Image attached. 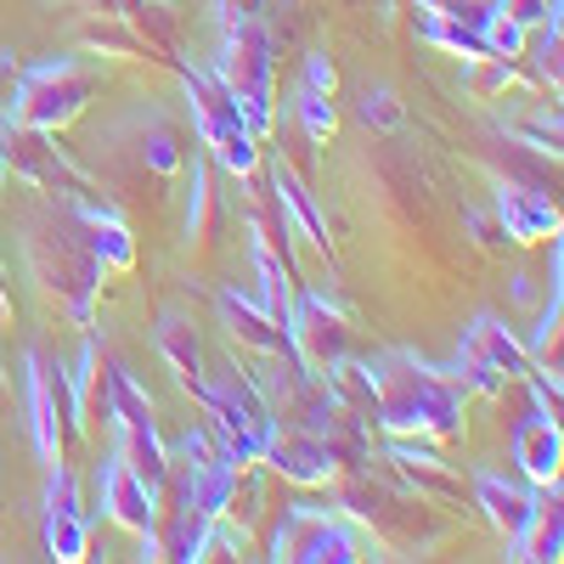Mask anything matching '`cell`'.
<instances>
[{"label":"cell","instance_id":"8fae6325","mask_svg":"<svg viewBox=\"0 0 564 564\" xmlns=\"http://www.w3.org/2000/svg\"><path fill=\"white\" fill-rule=\"evenodd\" d=\"M282 327H289V345L305 361V372H327V367H339L350 356V322H345V311L327 305V294H316V289H294Z\"/></svg>","mask_w":564,"mask_h":564},{"label":"cell","instance_id":"cb8c5ba5","mask_svg":"<svg viewBox=\"0 0 564 564\" xmlns=\"http://www.w3.org/2000/svg\"><path fill=\"white\" fill-rule=\"evenodd\" d=\"M468 345H475L497 372H502V379L513 384V379H525V372H531V356H525V339H513L508 334V327L497 322V316H475V327H468Z\"/></svg>","mask_w":564,"mask_h":564},{"label":"cell","instance_id":"9c48e42d","mask_svg":"<svg viewBox=\"0 0 564 564\" xmlns=\"http://www.w3.org/2000/svg\"><path fill=\"white\" fill-rule=\"evenodd\" d=\"M339 508H345V520H350V525H367L372 536L406 542V547L430 542V536L441 531V520L430 513V502H423V497H395L390 486L356 475V468H350V480L339 486Z\"/></svg>","mask_w":564,"mask_h":564},{"label":"cell","instance_id":"7402d4cb","mask_svg":"<svg viewBox=\"0 0 564 564\" xmlns=\"http://www.w3.org/2000/svg\"><path fill=\"white\" fill-rule=\"evenodd\" d=\"M564 547V513H558V486H542L536 491V508H531V525L513 547V558H536V564H553Z\"/></svg>","mask_w":564,"mask_h":564},{"label":"cell","instance_id":"7c38bea8","mask_svg":"<svg viewBox=\"0 0 564 564\" xmlns=\"http://www.w3.org/2000/svg\"><path fill=\"white\" fill-rule=\"evenodd\" d=\"M7 170L23 175L29 186H40V193H63L68 204L74 198H90V186L74 175V164L57 153L52 130H29V124H12L7 119Z\"/></svg>","mask_w":564,"mask_h":564},{"label":"cell","instance_id":"44dd1931","mask_svg":"<svg viewBox=\"0 0 564 564\" xmlns=\"http://www.w3.org/2000/svg\"><path fill=\"white\" fill-rule=\"evenodd\" d=\"M159 350H164V361L175 367V379H181V390H204V345H198V334H193V322H186L181 311H164L159 316Z\"/></svg>","mask_w":564,"mask_h":564},{"label":"cell","instance_id":"f1b7e54d","mask_svg":"<svg viewBox=\"0 0 564 564\" xmlns=\"http://www.w3.org/2000/svg\"><path fill=\"white\" fill-rule=\"evenodd\" d=\"M294 113H300V130H305L311 141H327V135H334V124H339L334 97H316V90H300V97H294Z\"/></svg>","mask_w":564,"mask_h":564},{"label":"cell","instance_id":"ffe728a7","mask_svg":"<svg viewBox=\"0 0 564 564\" xmlns=\"http://www.w3.org/2000/svg\"><path fill=\"white\" fill-rule=\"evenodd\" d=\"M390 457L401 463V475L412 480V491H417V497H441V502L463 497V480L452 475V468H446L430 446H417L412 435H395V441H390Z\"/></svg>","mask_w":564,"mask_h":564},{"label":"cell","instance_id":"4316f807","mask_svg":"<svg viewBox=\"0 0 564 564\" xmlns=\"http://www.w3.org/2000/svg\"><path fill=\"white\" fill-rule=\"evenodd\" d=\"M480 34H486V52H491V57L520 63V57L531 52V29H520V23H513V18H502V12H491V18L480 23Z\"/></svg>","mask_w":564,"mask_h":564},{"label":"cell","instance_id":"ac0fdd59","mask_svg":"<svg viewBox=\"0 0 564 564\" xmlns=\"http://www.w3.org/2000/svg\"><path fill=\"white\" fill-rule=\"evenodd\" d=\"M497 226L508 243H542V238H558V204L536 186H513L502 181L497 186Z\"/></svg>","mask_w":564,"mask_h":564},{"label":"cell","instance_id":"4fadbf2b","mask_svg":"<svg viewBox=\"0 0 564 564\" xmlns=\"http://www.w3.org/2000/svg\"><path fill=\"white\" fill-rule=\"evenodd\" d=\"M265 468H276L282 480H294V486H334L345 475V457L334 452V441H327L322 430H271L265 452H260Z\"/></svg>","mask_w":564,"mask_h":564},{"label":"cell","instance_id":"5b68a950","mask_svg":"<svg viewBox=\"0 0 564 564\" xmlns=\"http://www.w3.org/2000/svg\"><path fill=\"white\" fill-rule=\"evenodd\" d=\"M97 367H102V401H108L113 435H119V457L159 491V486H164V468H170V452H164V441H159L153 401H148V390H141L119 361H97Z\"/></svg>","mask_w":564,"mask_h":564},{"label":"cell","instance_id":"8992f818","mask_svg":"<svg viewBox=\"0 0 564 564\" xmlns=\"http://www.w3.org/2000/svg\"><path fill=\"white\" fill-rule=\"evenodd\" d=\"M97 97V74L74 57H57V63H40V68H23L18 74V90H12V124H29V130H63L85 113V102Z\"/></svg>","mask_w":564,"mask_h":564},{"label":"cell","instance_id":"d6986e66","mask_svg":"<svg viewBox=\"0 0 564 564\" xmlns=\"http://www.w3.org/2000/svg\"><path fill=\"white\" fill-rule=\"evenodd\" d=\"M475 502L486 508V520L520 547L525 525H531V508H536V491H520V486H508L502 475H475Z\"/></svg>","mask_w":564,"mask_h":564},{"label":"cell","instance_id":"30bf717a","mask_svg":"<svg viewBox=\"0 0 564 564\" xmlns=\"http://www.w3.org/2000/svg\"><path fill=\"white\" fill-rule=\"evenodd\" d=\"M271 558L282 564H356L361 553V531L345 520V513H327L311 502H294L271 531Z\"/></svg>","mask_w":564,"mask_h":564},{"label":"cell","instance_id":"836d02e7","mask_svg":"<svg viewBox=\"0 0 564 564\" xmlns=\"http://www.w3.org/2000/svg\"><path fill=\"white\" fill-rule=\"evenodd\" d=\"M491 12L513 18V23H520V29H542L547 18H558V0H497Z\"/></svg>","mask_w":564,"mask_h":564},{"label":"cell","instance_id":"d590c367","mask_svg":"<svg viewBox=\"0 0 564 564\" xmlns=\"http://www.w3.org/2000/svg\"><path fill=\"white\" fill-rule=\"evenodd\" d=\"M265 7H271V0H220L226 23H231V18H265Z\"/></svg>","mask_w":564,"mask_h":564},{"label":"cell","instance_id":"52a82bcc","mask_svg":"<svg viewBox=\"0 0 564 564\" xmlns=\"http://www.w3.org/2000/svg\"><path fill=\"white\" fill-rule=\"evenodd\" d=\"M198 406H204V417H215V435H220V446L238 457V468L243 463H260V452H265V441H271V406H265V395L249 384V372H220V379L209 384L204 379V390H198Z\"/></svg>","mask_w":564,"mask_h":564},{"label":"cell","instance_id":"5bb4252c","mask_svg":"<svg viewBox=\"0 0 564 564\" xmlns=\"http://www.w3.org/2000/svg\"><path fill=\"white\" fill-rule=\"evenodd\" d=\"M513 463L525 468L536 486H558V463H564V435H558V412L531 390L525 412L513 417Z\"/></svg>","mask_w":564,"mask_h":564},{"label":"cell","instance_id":"f35d334b","mask_svg":"<svg viewBox=\"0 0 564 564\" xmlns=\"http://www.w3.org/2000/svg\"><path fill=\"white\" fill-rule=\"evenodd\" d=\"M0 316H12V294L7 289H0Z\"/></svg>","mask_w":564,"mask_h":564},{"label":"cell","instance_id":"ab89813d","mask_svg":"<svg viewBox=\"0 0 564 564\" xmlns=\"http://www.w3.org/2000/svg\"><path fill=\"white\" fill-rule=\"evenodd\" d=\"M0 390H7V372H0Z\"/></svg>","mask_w":564,"mask_h":564},{"label":"cell","instance_id":"9a60e30c","mask_svg":"<svg viewBox=\"0 0 564 564\" xmlns=\"http://www.w3.org/2000/svg\"><path fill=\"white\" fill-rule=\"evenodd\" d=\"M85 547H90V525H85L79 486L63 463H52V480H45V553L63 564H79Z\"/></svg>","mask_w":564,"mask_h":564},{"label":"cell","instance_id":"1f68e13d","mask_svg":"<svg viewBox=\"0 0 564 564\" xmlns=\"http://www.w3.org/2000/svg\"><path fill=\"white\" fill-rule=\"evenodd\" d=\"M141 159H148V170H159V175H175L181 170V141L164 124H153L148 135H141Z\"/></svg>","mask_w":564,"mask_h":564},{"label":"cell","instance_id":"e0dca14e","mask_svg":"<svg viewBox=\"0 0 564 564\" xmlns=\"http://www.w3.org/2000/svg\"><path fill=\"white\" fill-rule=\"evenodd\" d=\"M102 513L113 525H124V531H153V513H159V491L135 475V468L113 452L108 463H102Z\"/></svg>","mask_w":564,"mask_h":564},{"label":"cell","instance_id":"3957f363","mask_svg":"<svg viewBox=\"0 0 564 564\" xmlns=\"http://www.w3.org/2000/svg\"><path fill=\"white\" fill-rule=\"evenodd\" d=\"M209 74L238 97L243 124L260 141L271 130V29H265V18H231Z\"/></svg>","mask_w":564,"mask_h":564},{"label":"cell","instance_id":"277c9868","mask_svg":"<svg viewBox=\"0 0 564 564\" xmlns=\"http://www.w3.org/2000/svg\"><path fill=\"white\" fill-rule=\"evenodd\" d=\"M181 79H186V102H193L198 141L220 159V170H226V175L249 181V175L260 170V141L249 135L238 97H231V90H226L215 74H204V68H181Z\"/></svg>","mask_w":564,"mask_h":564},{"label":"cell","instance_id":"d6a6232c","mask_svg":"<svg viewBox=\"0 0 564 564\" xmlns=\"http://www.w3.org/2000/svg\"><path fill=\"white\" fill-rule=\"evenodd\" d=\"M361 124H372V130H395L401 124V102H395V90H361Z\"/></svg>","mask_w":564,"mask_h":564},{"label":"cell","instance_id":"ba28073f","mask_svg":"<svg viewBox=\"0 0 564 564\" xmlns=\"http://www.w3.org/2000/svg\"><path fill=\"white\" fill-rule=\"evenodd\" d=\"M23 379H29V435H34V452L45 463H63V446L85 435V401L74 395L68 372L52 367L40 350H29Z\"/></svg>","mask_w":564,"mask_h":564},{"label":"cell","instance_id":"7a4b0ae2","mask_svg":"<svg viewBox=\"0 0 564 564\" xmlns=\"http://www.w3.org/2000/svg\"><path fill=\"white\" fill-rule=\"evenodd\" d=\"M29 265L40 276L45 294H57V305L90 327V311H97V289H102V260L90 254L79 215H45L29 226Z\"/></svg>","mask_w":564,"mask_h":564},{"label":"cell","instance_id":"83f0119b","mask_svg":"<svg viewBox=\"0 0 564 564\" xmlns=\"http://www.w3.org/2000/svg\"><path fill=\"white\" fill-rule=\"evenodd\" d=\"M209 226H215V193H209V170L193 164V204H186V238L204 243L209 238Z\"/></svg>","mask_w":564,"mask_h":564},{"label":"cell","instance_id":"484cf974","mask_svg":"<svg viewBox=\"0 0 564 564\" xmlns=\"http://www.w3.org/2000/svg\"><path fill=\"white\" fill-rule=\"evenodd\" d=\"M452 379H457V390H463V395H468V390H475V395H502V390H508V379H502V372H497L475 345H468V339H463V350H457Z\"/></svg>","mask_w":564,"mask_h":564},{"label":"cell","instance_id":"d4e9b609","mask_svg":"<svg viewBox=\"0 0 564 564\" xmlns=\"http://www.w3.org/2000/svg\"><path fill=\"white\" fill-rule=\"evenodd\" d=\"M417 40H430V45H446V52H457V57H491L486 52V34L480 29H468V23H457V18H446V12H423L417 18Z\"/></svg>","mask_w":564,"mask_h":564},{"label":"cell","instance_id":"2e32d148","mask_svg":"<svg viewBox=\"0 0 564 564\" xmlns=\"http://www.w3.org/2000/svg\"><path fill=\"white\" fill-rule=\"evenodd\" d=\"M220 316H226V327H231V339H238V345H249L260 356H282V372H289V379H305V361L289 345V327H282L276 316H265L254 300L220 294Z\"/></svg>","mask_w":564,"mask_h":564},{"label":"cell","instance_id":"6da1fadb","mask_svg":"<svg viewBox=\"0 0 564 564\" xmlns=\"http://www.w3.org/2000/svg\"><path fill=\"white\" fill-rule=\"evenodd\" d=\"M372 379V423L390 435H430V441H457L463 435V390L452 372L423 367L406 350H390L367 361Z\"/></svg>","mask_w":564,"mask_h":564},{"label":"cell","instance_id":"e575fe53","mask_svg":"<svg viewBox=\"0 0 564 564\" xmlns=\"http://www.w3.org/2000/svg\"><path fill=\"white\" fill-rule=\"evenodd\" d=\"M334 85H339L334 57H327V52H311V57H305V79H300V90H316V97H334Z\"/></svg>","mask_w":564,"mask_h":564},{"label":"cell","instance_id":"74e56055","mask_svg":"<svg viewBox=\"0 0 564 564\" xmlns=\"http://www.w3.org/2000/svg\"><path fill=\"white\" fill-rule=\"evenodd\" d=\"M7 79H18V63H0V85H7Z\"/></svg>","mask_w":564,"mask_h":564},{"label":"cell","instance_id":"603a6c76","mask_svg":"<svg viewBox=\"0 0 564 564\" xmlns=\"http://www.w3.org/2000/svg\"><path fill=\"white\" fill-rule=\"evenodd\" d=\"M271 193H276L282 215H289L322 254H334V238H327V226H322V215H316V204H311V193H305V181H300L289 164H282V159L271 164Z\"/></svg>","mask_w":564,"mask_h":564},{"label":"cell","instance_id":"4dcf8cb0","mask_svg":"<svg viewBox=\"0 0 564 564\" xmlns=\"http://www.w3.org/2000/svg\"><path fill=\"white\" fill-rule=\"evenodd\" d=\"M558 52H564V34H558V18H547V23H542V40H536V52H525V57H536V79L553 85V90H558V74H564Z\"/></svg>","mask_w":564,"mask_h":564},{"label":"cell","instance_id":"8d00e7d4","mask_svg":"<svg viewBox=\"0 0 564 564\" xmlns=\"http://www.w3.org/2000/svg\"><path fill=\"white\" fill-rule=\"evenodd\" d=\"M0 186H7V119H0Z\"/></svg>","mask_w":564,"mask_h":564},{"label":"cell","instance_id":"f546056e","mask_svg":"<svg viewBox=\"0 0 564 564\" xmlns=\"http://www.w3.org/2000/svg\"><path fill=\"white\" fill-rule=\"evenodd\" d=\"M508 85H513V63L508 57H475V68H468V90H475L480 102L502 97Z\"/></svg>","mask_w":564,"mask_h":564}]
</instances>
